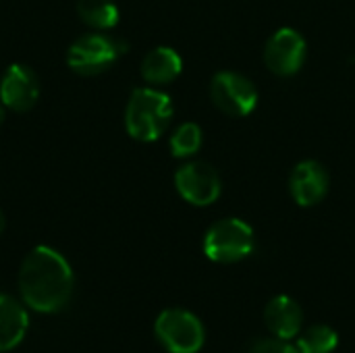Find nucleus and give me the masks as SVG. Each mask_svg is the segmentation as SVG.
<instances>
[{"label": "nucleus", "mask_w": 355, "mask_h": 353, "mask_svg": "<svg viewBox=\"0 0 355 353\" xmlns=\"http://www.w3.org/2000/svg\"><path fill=\"white\" fill-rule=\"evenodd\" d=\"M329 173L316 160H302L289 177V191L297 206L310 208L320 204L329 193Z\"/></svg>", "instance_id": "10"}, {"label": "nucleus", "mask_w": 355, "mask_h": 353, "mask_svg": "<svg viewBox=\"0 0 355 353\" xmlns=\"http://www.w3.org/2000/svg\"><path fill=\"white\" fill-rule=\"evenodd\" d=\"M4 214H2V210H0V235H2V231H4Z\"/></svg>", "instance_id": "18"}, {"label": "nucleus", "mask_w": 355, "mask_h": 353, "mask_svg": "<svg viewBox=\"0 0 355 353\" xmlns=\"http://www.w3.org/2000/svg\"><path fill=\"white\" fill-rule=\"evenodd\" d=\"M254 229L241 218H223L204 235V254L216 264L241 262L254 252Z\"/></svg>", "instance_id": "3"}, {"label": "nucleus", "mask_w": 355, "mask_h": 353, "mask_svg": "<svg viewBox=\"0 0 355 353\" xmlns=\"http://www.w3.org/2000/svg\"><path fill=\"white\" fill-rule=\"evenodd\" d=\"M37 98V75L27 64H10L0 79V102L15 112H27L35 106Z\"/></svg>", "instance_id": "9"}, {"label": "nucleus", "mask_w": 355, "mask_h": 353, "mask_svg": "<svg viewBox=\"0 0 355 353\" xmlns=\"http://www.w3.org/2000/svg\"><path fill=\"white\" fill-rule=\"evenodd\" d=\"M77 12L85 25L106 31L119 23V6L112 0H77Z\"/></svg>", "instance_id": "14"}, {"label": "nucleus", "mask_w": 355, "mask_h": 353, "mask_svg": "<svg viewBox=\"0 0 355 353\" xmlns=\"http://www.w3.org/2000/svg\"><path fill=\"white\" fill-rule=\"evenodd\" d=\"M202 141H204V133L200 125L183 123L171 135V152L175 158H189L198 154V150L202 148Z\"/></svg>", "instance_id": "16"}, {"label": "nucleus", "mask_w": 355, "mask_h": 353, "mask_svg": "<svg viewBox=\"0 0 355 353\" xmlns=\"http://www.w3.org/2000/svg\"><path fill=\"white\" fill-rule=\"evenodd\" d=\"M29 316L25 306L10 298L0 295V353L15 350L27 335Z\"/></svg>", "instance_id": "12"}, {"label": "nucleus", "mask_w": 355, "mask_h": 353, "mask_svg": "<svg viewBox=\"0 0 355 353\" xmlns=\"http://www.w3.org/2000/svg\"><path fill=\"white\" fill-rule=\"evenodd\" d=\"M173 102L154 87H137L125 108V129L137 141H156L171 125Z\"/></svg>", "instance_id": "2"}, {"label": "nucleus", "mask_w": 355, "mask_h": 353, "mask_svg": "<svg viewBox=\"0 0 355 353\" xmlns=\"http://www.w3.org/2000/svg\"><path fill=\"white\" fill-rule=\"evenodd\" d=\"M248 353H300L295 345H291L285 339L279 337H270V339H260L256 341Z\"/></svg>", "instance_id": "17"}, {"label": "nucleus", "mask_w": 355, "mask_h": 353, "mask_svg": "<svg viewBox=\"0 0 355 353\" xmlns=\"http://www.w3.org/2000/svg\"><path fill=\"white\" fill-rule=\"evenodd\" d=\"M2 121H4V104H0V125H2Z\"/></svg>", "instance_id": "19"}, {"label": "nucleus", "mask_w": 355, "mask_h": 353, "mask_svg": "<svg viewBox=\"0 0 355 353\" xmlns=\"http://www.w3.org/2000/svg\"><path fill=\"white\" fill-rule=\"evenodd\" d=\"M175 187L179 196L191 206H210L223 193V181L208 162H187L175 173Z\"/></svg>", "instance_id": "7"}, {"label": "nucleus", "mask_w": 355, "mask_h": 353, "mask_svg": "<svg viewBox=\"0 0 355 353\" xmlns=\"http://www.w3.org/2000/svg\"><path fill=\"white\" fill-rule=\"evenodd\" d=\"M264 322L272 337L291 341L302 333L304 327L302 306L289 295H277L264 308Z\"/></svg>", "instance_id": "11"}, {"label": "nucleus", "mask_w": 355, "mask_h": 353, "mask_svg": "<svg viewBox=\"0 0 355 353\" xmlns=\"http://www.w3.org/2000/svg\"><path fill=\"white\" fill-rule=\"evenodd\" d=\"M210 98L220 112L229 117H248L258 104V89L245 75L220 71L210 81Z\"/></svg>", "instance_id": "6"}, {"label": "nucleus", "mask_w": 355, "mask_h": 353, "mask_svg": "<svg viewBox=\"0 0 355 353\" xmlns=\"http://www.w3.org/2000/svg\"><path fill=\"white\" fill-rule=\"evenodd\" d=\"M306 54H308V44L304 35L291 27H283L277 33H272L270 40L266 42L264 62L275 75L291 77L304 67Z\"/></svg>", "instance_id": "8"}, {"label": "nucleus", "mask_w": 355, "mask_h": 353, "mask_svg": "<svg viewBox=\"0 0 355 353\" xmlns=\"http://www.w3.org/2000/svg\"><path fill=\"white\" fill-rule=\"evenodd\" d=\"M75 287V277L56 250L48 246L33 248L19 268V293L27 308L40 314H54L62 310Z\"/></svg>", "instance_id": "1"}, {"label": "nucleus", "mask_w": 355, "mask_h": 353, "mask_svg": "<svg viewBox=\"0 0 355 353\" xmlns=\"http://www.w3.org/2000/svg\"><path fill=\"white\" fill-rule=\"evenodd\" d=\"M125 52V44L104 33H85L77 37L67 52V64L85 77L108 71Z\"/></svg>", "instance_id": "5"}, {"label": "nucleus", "mask_w": 355, "mask_h": 353, "mask_svg": "<svg viewBox=\"0 0 355 353\" xmlns=\"http://www.w3.org/2000/svg\"><path fill=\"white\" fill-rule=\"evenodd\" d=\"M183 71V60L177 50L158 46L150 50L141 60V77L152 85H164L175 81Z\"/></svg>", "instance_id": "13"}, {"label": "nucleus", "mask_w": 355, "mask_h": 353, "mask_svg": "<svg viewBox=\"0 0 355 353\" xmlns=\"http://www.w3.org/2000/svg\"><path fill=\"white\" fill-rule=\"evenodd\" d=\"M154 335L168 353H198L206 343L202 320L183 308L164 310L154 322Z\"/></svg>", "instance_id": "4"}, {"label": "nucleus", "mask_w": 355, "mask_h": 353, "mask_svg": "<svg viewBox=\"0 0 355 353\" xmlns=\"http://www.w3.org/2000/svg\"><path fill=\"white\" fill-rule=\"evenodd\" d=\"M339 345V335L327 325H314L297 335V352L300 353H333Z\"/></svg>", "instance_id": "15"}]
</instances>
